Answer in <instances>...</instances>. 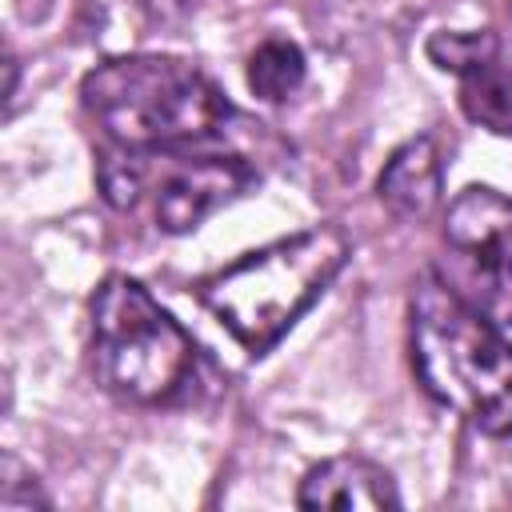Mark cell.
Returning <instances> with one entry per match:
<instances>
[{
	"mask_svg": "<svg viewBox=\"0 0 512 512\" xmlns=\"http://www.w3.org/2000/svg\"><path fill=\"white\" fill-rule=\"evenodd\" d=\"M92 368L100 384L132 404H172L196 376L192 336L152 300V292L112 272L92 292Z\"/></svg>",
	"mask_w": 512,
	"mask_h": 512,
	"instance_id": "cell-4",
	"label": "cell"
},
{
	"mask_svg": "<svg viewBox=\"0 0 512 512\" xmlns=\"http://www.w3.org/2000/svg\"><path fill=\"white\" fill-rule=\"evenodd\" d=\"M52 500L44 496L40 480L16 460L4 456V472H0V508L4 512H32V508H48Z\"/></svg>",
	"mask_w": 512,
	"mask_h": 512,
	"instance_id": "cell-12",
	"label": "cell"
},
{
	"mask_svg": "<svg viewBox=\"0 0 512 512\" xmlns=\"http://www.w3.org/2000/svg\"><path fill=\"white\" fill-rule=\"evenodd\" d=\"M296 504L336 508V512H360V508L384 512V508H400V492H396V480L380 464L364 456H332L304 472Z\"/></svg>",
	"mask_w": 512,
	"mask_h": 512,
	"instance_id": "cell-7",
	"label": "cell"
},
{
	"mask_svg": "<svg viewBox=\"0 0 512 512\" xmlns=\"http://www.w3.org/2000/svg\"><path fill=\"white\" fill-rule=\"evenodd\" d=\"M428 60L444 72H468L492 56H500V40L492 32H432L424 44Z\"/></svg>",
	"mask_w": 512,
	"mask_h": 512,
	"instance_id": "cell-11",
	"label": "cell"
},
{
	"mask_svg": "<svg viewBox=\"0 0 512 512\" xmlns=\"http://www.w3.org/2000/svg\"><path fill=\"white\" fill-rule=\"evenodd\" d=\"M412 364L424 392L488 436H512V344L444 276H424L408 304Z\"/></svg>",
	"mask_w": 512,
	"mask_h": 512,
	"instance_id": "cell-2",
	"label": "cell"
},
{
	"mask_svg": "<svg viewBox=\"0 0 512 512\" xmlns=\"http://www.w3.org/2000/svg\"><path fill=\"white\" fill-rule=\"evenodd\" d=\"M460 108L472 124L496 136H512V64H504V56H492L460 72Z\"/></svg>",
	"mask_w": 512,
	"mask_h": 512,
	"instance_id": "cell-9",
	"label": "cell"
},
{
	"mask_svg": "<svg viewBox=\"0 0 512 512\" xmlns=\"http://www.w3.org/2000/svg\"><path fill=\"white\" fill-rule=\"evenodd\" d=\"M444 280L500 328H512V200L488 184H468L444 208Z\"/></svg>",
	"mask_w": 512,
	"mask_h": 512,
	"instance_id": "cell-5",
	"label": "cell"
},
{
	"mask_svg": "<svg viewBox=\"0 0 512 512\" xmlns=\"http://www.w3.org/2000/svg\"><path fill=\"white\" fill-rule=\"evenodd\" d=\"M192 4L196 0H140V8L148 12V20H156V24H176L180 16H188Z\"/></svg>",
	"mask_w": 512,
	"mask_h": 512,
	"instance_id": "cell-13",
	"label": "cell"
},
{
	"mask_svg": "<svg viewBox=\"0 0 512 512\" xmlns=\"http://www.w3.org/2000/svg\"><path fill=\"white\" fill-rule=\"evenodd\" d=\"M304 72H308L304 52L280 36H268L248 56V88L268 104H284L288 96H296L304 84Z\"/></svg>",
	"mask_w": 512,
	"mask_h": 512,
	"instance_id": "cell-10",
	"label": "cell"
},
{
	"mask_svg": "<svg viewBox=\"0 0 512 512\" xmlns=\"http://www.w3.org/2000/svg\"><path fill=\"white\" fill-rule=\"evenodd\" d=\"M252 180H256V172L240 156H196V160H184L180 168H172L160 180L156 220L172 236L192 232L216 208L232 204Z\"/></svg>",
	"mask_w": 512,
	"mask_h": 512,
	"instance_id": "cell-6",
	"label": "cell"
},
{
	"mask_svg": "<svg viewBox=\"0 0 512 512\" xmlns=\"http://www.w3.org/2000/svg\"><path fill=\"white\" fill-rule=\"evenodd\" d=\"M80 100L108 148L172 152L224 132L232 104L196 64L160 52L108 56L80 80Z\"/></svg>",
	"mask_w": 512,
	"mask_h": 512,
	"instance_id": "cell-1",
	"label": "cell"
},
{
	"mask_svg": "<svg viewBox=\"0 0 512 512\" xmlns=\"http://www.w3.org/2000/svg\"><path fill=\"white\" fill-rule=\"evenodd\" d=\"M376 196L396 220H408V224L428 220L444 200V160H440L436 140L432 136L404 140L384 160Z\"/></svg>",
	"mask_w": 512,
	"mask_h": 512,
	"instance_id": "cell-8",
	"label": "cell"
},
{
	"mask_svg": "<svg viewBox=\"0 0 512 512\" xmlns=\"http://www.w3.org/2000/svg\"><path fill=\"white\" fill-rule=\"evenodd\" d=\"M348 256V236L336 224H316L244 252L204 276L196 292L248 356H264L328 292Z\"/></svg>",
	"mask_w": 512,
	"mask_h": 512,
	"instance_id": "cell-3",
	"label": "cell"
}]
</instances>
